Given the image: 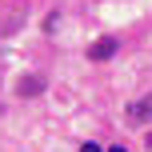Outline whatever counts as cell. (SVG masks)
Instances as JSON below:
<instances>
[{
    "label": "cell",
    "mask_w": 152,
    "mask_h": 152,
    "mask_svg": "<svg viewBox=\"0 0 152 152\" xmlns=\"http://www.w3.org/2000/svg\"><path fill=\"white\" fill-rule=\"evenodd\" d=\"M128 120H132V124H144V120H152V92H148L144 100H136V104L128 108Z\"/></svg>",
    "instance_id": "cell-1"
},
{
    "label": "cell",
    "mask_w": 152,
    "mask_h": 152,
    "mask_svg": "<svg viewBox=\"0 0 152 152\" xmlns=\"http://www.w3.org/2000/svg\"><path fill=\"white\" fill-rule=\"evenodd\" d=\"M112 52H116V40H112V36H100L96 44L88 48V56H92V60H108Z\"/></svg>",
    "instance_id": "cell-2"
},
{
    "label": "cell",
    "mask_w": 152,
    "mask_h": 152,
    "mask_svg": "<svg viewBox=\"0 0 152 152\" xmlns=\"http://www.w3.org/2000/svg\"><path fill=\"white\" fill-rule=\"evenodd\" d=\"M40 88H44V80H40V76H24V84H20L16 92H20V96H36Z\"/></svg>",
    "instance_id": "cell-3"
},
{
    "label": "cell",
    "mask_w": 152,
    "mask_h": 152,
    "mask_svg": "<svg viewBox=\"0 0 152 152\" xmlns=\"http://www.w3.org/2000/svg\"><path fill=\"white\" fill-rule=\"evenodd\" d=\"M80 152H104V148H100V144H92V140H88V144H80Z\"/></svg>",
    "instance_id": "cell-4"
},
{
    "label": "cell",
    "mask_w": 152,
    "mask_h": 152,
    "mask_svg": "<svg viewBox=\"0 0 152 152\" xmlns=\"http://www.w3.org/2000/svg\"><path fill=\"white\" fill-rule=\"evenodd\" d=\"M108 152H128V148H108Z\"/></svg>",
    "instance_id": "cell-5"
}]
</instances>
